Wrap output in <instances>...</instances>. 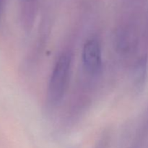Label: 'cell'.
Returning <instances> with one entry per match:
<instances>
[{
    "label": "cell",
    "instance_id": "cell-1",
    "mask_svg": "<svg viewBox=\"0 0 148 148\" xmlns=\"http://www.w3.org/2000/svg\"><path fill=\"white\" fill-rule=\"evenodd\" d=\"M71 63L70 55L62 53L55 64L48 88V98L52 103H59L64 95L69 82Z\"/></svg>",
    "mask_w": 148,
    "mask_h": 148
},
{
    "label": "cell",
    "instance_id": "cell-3",
    "mask_svg": "<svg viewBox=\"0 0 148 148\" xmlns=\"http://www.w3.org/2000/svg\"><path fill=\"white\" fill-rule=\"evenodd\" d=\"M1 5H2V0H0V16H1Z\"/></svg>",
    "mask_w": 148,
    "mask_h": 148
},
{
    "label": "cell",
    "instance_id": "cell-2",
    "mask_svg": "<svg viewBox=\"0 0 148 148\" xmlns=\"http://www.w3.org/2000/svg\"><path fill=\"white\" fill-rule=\"evenodd\" d=\"M82 62L85 70L90 75H97L102 68V52L101 45L96 39L85 43L82 50Z\"/></svg>",
    "mask_w": 148,
    "mask_h": 148
}]
</instances>
